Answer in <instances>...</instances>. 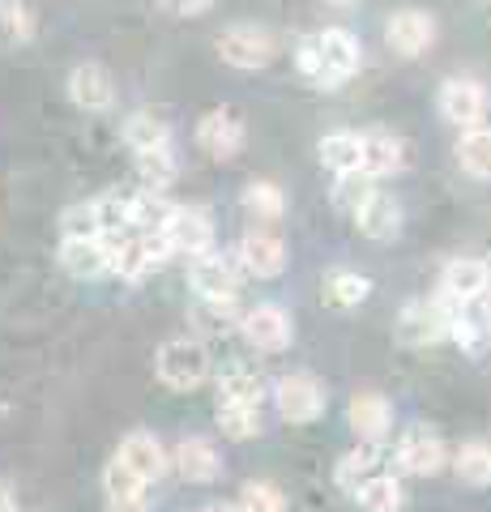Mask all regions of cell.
Here are the masks:
<instances>
[{
  "label": "cell",
  "instance_id": "6da1fadb",
  "mask_svg": "<svg viewBox=\"0 0 491 512\" xmlns=\"http://www.w3.org/2000/svg\"><path fill=\"white\" fill-rule=\"evenodd\" d=\"M295 64H299V73H304L312 86L334 90L359 69V39L351 35V30H342V26L316 30V35H308L304 43H299Z\"/></svg>",
  "mask_w": 491,
  "mask_h": 512
},
{
  "label": "cell",
  "instance_id": "7a4b0ae2",
  "mask_svg": "<svg viewBox=\"0 0 491 512\" xmlns=\"http://www.w3.org/2000/svg\"><path fill=\"white\" fill-rule=\"evenodd\" d=\"M107 244V274H116L124 282H141L154 269L167 265V239L158 231H120V235H103Z\"/></svg>",
  "mask_w": 491,
  "mask_h": 512
},
{
  "label": "cell",
  "instance_id": "3957f363",
  "mask_svg": "<svg viewBox=\"0 0 491 512\" xmlns=\"http://www.w3.org/2000/svg\"><path fill=\"white\" fill-rule=\"evenodd\" d=\"M154 367H158V380H163L167 389L188 393L210 376V350H205V342H197V338H167L158 346Z\"/></svg>",
  "mask_w": 491,
  "mask_h": 512
},
{
  "label": "cell",
  "instance_id": "277c9868",
  "mask_svg": "<svg viewBox=\"0 0 491 512\" xmlns=\"http://www.w3.org/2000/svg\"><path fill=\"white\" fill-rule=\"evenodd\" d=\"M158 235L167 239L171 256H201L214 248V222L205 210H193V205H171V214L163 227H158Z\"/></svg>",
  "mask_w": 491,
  "mask_h": 512
},
{
  "label": "cell",
  "instance_id": "5b68a950",
  "mask_svg": "<svg viewBox=\"0 0 491 512\" xmlns=\"http://www.w3.org/2000/svg\"><path fill=\"white\" fill-rule=\"evenodd\" d=\"M278 43L269 35L265 26H252V22H240V26H227L223 39H218V56L235 69H265L269 60H274Z\"/></svg>",
  "mask_w": 491,
  "mask_h": 512
},
{
  "label": "cell",
  "instance_id": "8992f818",
  "mask_svg": "<svg viewBox=\"0 0 491 512\" xmlns=\"http://www.w3.org/2000/svg\"><path fill=\"white\" fill-rule=\"evenodd\" d=\"M274 406L287 423H312V419H321V410H325V389H321V380L308 372L282 376L274 384Z\"/></svg>",
  "mask_w": 491,
  "mask_h": 512
},
{
  "label": "cell",
  "instance_id": "52a82bcc",
  "mask_svg": "<svg viewBox=\"0 0 491 512\" xmlns=\"http://www.w3.org/2000/svg\"><path fill=\"white\" fill-rule=\"evenodd\" d=\"M116 461L129 474H137L141 483H158L167 470H171V453L163 448V440L154 436V431H129V436L120 440V448H116Z\"/></svg>",
  "mask_w": 491,
  "mask_h": 512
},
{
  "label": "cell",
  "instance_id": "ba28073f",
  "mask_svg": "<svg viewBox=\"0 0 491 512\" xmlns=\"http://www.w3.org/2000/svg\"><path fill=\"white\" fill-rule=\"evenodd\" d=\"M240 261L227 252H201L193 269H188V278H193V291L201 299H235V291H240Z\"/></svg>",
  "mask_w": 491,
  "mask_h": 512
},
{
  "label": "cell",
  "instance_id": "9c48e42d",
  "mask_svg": "<svg viewBox=\"0 0 491 512\" xmlns=\"http://www.w3.org/2000/svg\"><path fill=\"white\" fill-rule=\"evenodd\" d=\"M398 338L406 346H432L449 338V308L440 299H415L398 316Z\"/></svg>",
  "mask_w": 491,
  "mask_h": 512
},
{
  "label": "cell",
  "instance_id": "30bf717a",
  "mask_svg": "<svg viewBox=\"0 0 491 512\" xmlns=\"http://www.w3.org/2000/svg\"><path fill=\"white\" fill-rule=\"evenodd\" d=\"M244 141H248L244 120L235 116V111H227V107L201 116V124H197V146L210 158H218V163H231V158L244 150Z\"/></svg>",
  "mask_w": 491,
  "mask_h": 512
},
{
  "label": "cell",
  "instance_id": "8fae6325",
  "mask_svg": "<svg viewBox=\"0 0 491 512\" xmlns=\"http://www.w3.org/2000/svg\"><path fill=\"white\" fill-rule=\"evenodd\" d=\"M445 440L436 436V431H427V427H410L402 431V440H398V466L406 474H415V478H432L445 470Z\"/></svg>",
  "mask_w": 491,
  "mask_h": 512
},
{
  "label": "cell",
  "instance_id": "7c38bea8",
  "mask_svg": "<svg viewBox=\"0 0 491 512\" xmlns=\"http://www.w3.org/2000/svg\"><path fill=\"white\" fill-rule=\"evenodd\" d=\"M440 116L449 124H462V128H479V120L487 116V90L479 82H470V77H449L445 86H440Z\"/></svg>",
  "mask_w": 491,
  "mask_h": 512
},
{
  "label": "cell",
  "instance_id": "4fadbf2b",
  "mask_svg": "<svg viewBox=\"0 0 491 512\" xmlns=\"http://www.w3.org/2000/svg\"><path fill=\"white\" fill-rule=\"evenodd\" d=\"M235 261H240V269L252 278H278L282 269H287V244H282V235H274V231L252 227L244 235L240 252H235Z\"/></svg>",
  "mask_w": 491,
  "mask_h": 512
},
{
  "label": "cell",
  "instance_id": "5bb4252c",
  "mask_svg": "<svg viewBox=\"0 0 491 512\" xmlns=\"http://www.w3.org/2000/svg\"><path fill=\"white\" fill-rule=\"evenodd\" d=\"M240 329L252 350H269V355H274V350L291 346V316L282 312L278 303H257L252 312H244Z\"/></svg>",
  "mask_w": 491,
  "mask_h": 512
},
{
  "label": "cell",
  "instance_id": "9a60e30c",
  "mask_svg": "<svg viewBox=\"0 0 491 512\" xmlns=\"http://www.w3.org/2000/svg\"><path fill=\"white\" fill-rule=\"evenodd\" d=\"M487 274L491 269L474 256H457V261L445 265L440 274V299H449L453 308H466V303H479L483 291H487Z\"/></svg>",
  "mask_w": 491,
  "mask_h": 512
},
{
  "label": "cell",
  "instance_id": "2e32d148",
  "mask_svg": "<svg viewBox=\"0 0 491 512\" xmlns=\"http://www.w3.org/2000/svg\"><path fill=\"white\" fill-rule=\"evenodd\" d=\"M60 269L77 282H94V278H107V244L103 235H86V239H60Z\"/></svg>",
  "mask_w": 491,
  "mask_h": 512
},
{
  "label": "cell",
  "instance_id": "e0dca14e",
  "mask_svg": "<svg viewBox=\"0 0 491 512\" xmlns=\"http://www.w3.org/2000/svg\"><path fill=\"white\" fill-rule=\"evenodd\" d=\"M69 99L73 107H82V111H107L116 103V82H112V73L103 69V64H77V69L69 73Z\"/></svg>",
  "mask_w": 491,
  "mask_h": 512
},
{
  "label": "cell",
  "instance_id": "ac0fdd59",
  "mask_svg": "<svg viewBox=\"0 0 491 512\" xmlns=\"http://www.w3.org/2000/svg\"><path fill=\"white\" fill-rule=\"evenodd\" d=\"M432 39H436V22H432V13H423V9L393 13L389 26H385V43L398 56H419V52H427Z\"/></svg>",
  "mask_w": 491,
  "mask_h": 512
},
{
  "label": "cell",
  "instance_id": "d6986e66",
  "mask_svg": "<svg viewBox=\"0 0 491 512\" xmlns=\"http://www.w3.org/2000/svg\"><path fill=\"white\" fill-rule=\"evenodd\" d=\"M406 167V141L393 133H363L359 137V171L368 180L380 175H398Z\"/></svg>",
  "mask_w": 491,
  "mask_h": 512
},
{
  "label": "cell",
  "instance_id": "ffe728a7",
  "mask_svg": "<svg viewBox=\"0 0 491 512\" xmlns=\"http://www.w3.org/2000/svg\"><path fill=\"white\" fill-rule=\"evenodd\" d=\"M346 423H351L359 444H380L393 427V410L380 393H355L351 406H346Z\"/></svg>",
  "mask_w": 491,
  "mask_h": 512
},
{
  "label": "cell",
  "instance_id": "44dd1931",
  "mask_svg": "<svg viewBox=\"0 0 491 512\" xmlns=\"http://www.w3.org/2000/svg\"><path fill=\"white\" fill-rule=\"evenodd\" d=\"M351 218H355V227L368 235V239H393V235L402 231V205L385 188H372L368 201H363Z\"/></svg>",
  "mask_w": 491,
  "mask_h": 512
},
{
  "label": "cell",
  "instance_id": "7402d4cb",
  "mask_svg": "<svg viewBox=\"0 0 491 512\" xmlns=\"http://www.w3.org/2000/svg\"><path fill=\"white\" fill-rule=\"evenodd\" d=\"M171 466L180 470L184 483H214V478L223 474V457H218V448L205 436H188V440L176 444Z\"/></svg>",
  "mask_w": 491,
  "mask_h": 512
},
{
  "label": "cell",
  "instance_id": "603a6c76",
  "mask_svg": "<svg viewBox=\"0 0 491 512\" xmlns=\"http://www.w3.org/2000/svg\"><path fill=\"white\" fill-rule=\"evenodd\" d=\"M103 495H107V512H150L146 483L124 470L120 461H112V466L103 470Z\"/></svg>",
  "mask_w": 491,
  "mask_h": 512
},
{
  "label": "cell",
  "instance_id": "cb8c5ba5",
  "mask_svg": "<svg viewBox=\"0 0 491 512\" xmlns=\"http://www.w3.org/2000/svg\"><path fill=\"white\" fill-rule=\"evenodd\" d=\"M261 402H265V380H261V372H252V367L235 363V367H227V372L218 376V406L261 410Z\"/></svg>",
  "mask_w": 491,
  "mask_h": 512
},
{
  "label": "cell",
  "instance_id": "d4e9b609",
  "mask_svg": "<svg viewBox=\"0 0 491 512\" xmlns=\"http://www.w3.org/2000/svg\"><path fill=\"white\" fill-rule=\"evenodd\" d=\"M124 141L133 154H154V150H171V128L167 120H158L154 111H133L124 120Z\"/></svg>",
  "mask_w": 491,
  "mask_h": 512
},
{
  "label": "cell",
  "instance_id": "484cf974",
  "mask_svg": "<svg viewBox=\"0 0 491 512\" xmlns=\"http://www.w3.org/2000/svg\"><path fill=\"white\" fill-rule=\"evenodd\" d=\"M380 470H385V457H380V448H376V444H359L355 453H346V457L338 461V474H334V478H338L342 491L355 495V491L368 483L372 474H380Z\"/></svg>",
  "mask_w": 491,
  "mask_h": 512
},
{
  "label": "cell",
  "instance_id": "4316f807",
  "mask_svg": "<svg viewBox=\"0 0 491 512\" xmlns=\"http://www.w3.org/2000/svg\"><path fill=\"white\" fill-rule=\"evenodd\" d=\"M355 500L363 512H398L402 508V483L389 470H380L355 491Z\"/></svg>",
  "mask_w": 491,
  "mask_h": 512
},
{
  "label": "cell",
  "instance_id": "83f0119b",
  "mask_svg": "<svg viewBox=\"0 0 491 512\" xmlns=\"http://www.w3.org/2000/svg\"><path fill=\"white\" fill-rule=\"evenodd\" d=\"M35 39V13L26 0H0V47H22Z\"/></svg>",
  "mask_w": 491,
  "mask_h": 512
},
{
  "label": "cell",
  "instance_id": "f1b7e54d",
  "mask_svg": "<svg viewBox=\"0 0 491 512\" xmlns=\"http://www.w3.org/2000/svg\"><path fill=\"white\" fill-rule=\"evenodd\" d=\"M453 470L470 487H491V444H483V440L462 444L453 457Z\"/></svg>",
  "mask_w": 491,
  "mask_h": 512
},
{
  "label": "cell",
  "instance_id": "f546056e",
  "mask_svg": "<svg viewBox=\"0 0 491 512\" xmlns=\"http://www.w3.org/2000/svg\"><path fill=\"white\" fill-rule=\"evenodd\" d=\"M457 163L479 180H491V128H466V137L457 141Z\"/></svg>",
  "mask_w": 491,
  "mask_h": 512
},
{
  "label": "cell",
  "instance_id": "4dcf8cb0",
  "mask_svg": "<svg viewBox=\"0 0 491 512\" xmlns=\"http://www.w3.org/2000/svg\"><path fill=\"white\" fill-rule=\"evenodd\" d=\"M368 295H372V282L363 274H355V269H329V278H325L329 303H338V308H359Z\"/></svg>",
  "mask_w": 491,
  "mask_h": 512
},
{
  "label": "cell",
  "instance_id": "1f68e13d",
  "mask_svg": "<svg viewBox=\"0 0 491 512\" xmlns=\"http://www.w3.org/2000/svg\"><path fill=\"white\" fill-rule=\"evenodd\" d=\"M244 210L257 214V222H278L282 214H287V197H282L278 184L257 180V184L244 188Z\"/></svg>",
  "mask_w": 491,
  "mask_h": 512
},
{
  "label": "cell",
  "instance_id": "d6a6232c",
  "mask_svg": "<svg viewBox=\"0 0 491 512\" xmlns=\"http://www.w3.org/2000/svg\"><path fill=\"white\" fill-rule=\"evenodd\" d=\"M321 163L338 175L359 171V133H329L321 141Z\"/></svg>",
  "mask_w": 491,
  "mask_h": 512
},
{
  "label": "cell",
  "instance_id": "836d02e7",
  "mask_svg": "<svg viewBox=\"0 0 491 512\" xmlns=\"http://www.w3.org/2000/svg\"><path fill=\"white\" fill-rule=\"evenodd\" d=\"M137 171H141V188L150 192H167L176 180V150H154V154H137Z\"/></svg>",
  "mask_w": 491,
  "mask_h": 512
},
{
  "label": "cell",
  "instance_id": "e575fe53",
  "mask_svg": "<svg viewBox=\"0 0 491 512\" xmlns=\"http://www.w3.org/2000/svg\"><path fill=\"white\" fill-rule=\"evenodd\" d=\"M218 427L227 440H252L261 431V410L248 406H218Z\"/></svg>",
  "mask_w": 491,
  "mask_h": 512
},
{
  "label": "cell",
  "instance_id": "d590c367",
  "mask_svg": "<svg viewBox=\"0 0 491 512\" xmlns=\"http://www.w3.org/2000/svg\"><path fill=\"white\" fill-rule=\"evenodd\" d=\"M376 188V180H368L363 171H346L338 175V184H334V205L342 214H355L363 201H368V192Z\"/></svg>",
  "mask_w": 491,
  "mask_h": 512
},
{
  "label": "cell",
  "instance_id": "8d00e7d4",
  "mask_svg": "<svg viewBox=\"0 0 491 512\" xmlns=\"http://www.w3.org/2000/svg\"><path fill=\"white\" fill-rule=\"evenodd\" d=\"M240 512H287V495H282L274 483H244Z\"/></svg>",
  "mask_w": 491,
  "mask_h": 512
},
{
  "label": "cell",
  "instance_id": "74e56055",
  "mask_svg": "<svg viewBox=\"0 0 491 512\" xmlns=\"http://www.w3.org/2000/svg\"><path fill=\"white\" fill-rule=\"evenodd\" d=\"M167 5L176 9V13H188V18H193V13H205V9H210L214 0H167Z\"/></svg>",
  "mask_w": 491,
  "mask_h": 512
},
{
  "label": "cell",
  "instance_id": "f35d334b",
  "mask_svg": "<svg viewBox=\"0 0 491 512\" xmlns=\"http://www.w3.org/2000/svg\"><path fill=\"white\" fill-rule=\"evenodd\" d=\"M0 512H18V500H13L5 487H0Z\"/></svg>",
  "mask_w": 491,
  "mask_h": 512
},
{
  "label": "cell",
  "instance_id": "ab89813d",
  "mask_svg": "<svg viewBox=\"0 0 491 512\" xmlns=\"http://www.w3.org/2000/svg\"><path fill=\"white\" fill-rule=\"evenodd\" d=\"M201 512H240V504H205Z\"/></svg>",
  "mask_w": 491,
  "mask_h": 512
},
{
  "label": "cell",
  "instance_id": "60d3db41",
  "mask_svg": "<svg viewBox=\"0 0 491 512\" xmlns=\"http://www.w3.org/2000/svg\"><path fill=\"white\" fill-rule=\"evenodd\" d=\"M325 5H334V9H351L355 0H325Z\"/></svg>",
  "mask_w": 491,
  "mask_h": 512
},
{
  "label": "cell",
  "instance_id": "b9f144b4",
  "mask_svg": "<svg viewBox=\"0 0 491 512\" xmlns=\"http://www.w3.org/2000/svg\"><path fill=\"white\" fill-rule=\"evenodd\" d=\"M483 299H487V308H491V274H487V291H483Z\"/></svg>",
  "mask_w": 491,
  "mask_h": 512
}]
</instances>
